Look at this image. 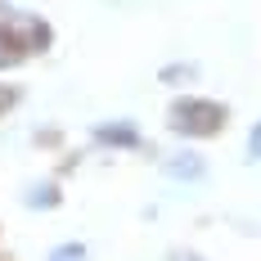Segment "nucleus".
I'll return each mask as SVG.
<instances>
[{
	"label": "nucleus",
	"mask_w": 261,
	"mask_h": 261,
	"mask_svg": "<svg viewBox=\"0 0 261 261\" xmlns=\"http://www.w3.org/2000/svg\"><path fill=\"white\" fill-rule=\"evenodd\" d=\"M225 122V108L212 99H176L171 104V130L180 135H212Z\"/></svg>",
	"instance_id": "nucleus-1"
},
{
	"label": "nucleus",
	"mask_w": 261,
	"mask_h": 261,
	"mask_svg": "<svg viewBox=\"0 0 261 261\" xmlns=\"http://www.w3.org/2000/svg\"><path fill=\"white\" fill-rule=\"evenodd\" d=\"M23 50H41L45 41H50V27L41 23V18H27V14H18V18H9V27H5Z\"/></svg>",
	"instance_id": "nucleus-2"
},
{
	"label": "nucleus",
	"mask_w": 261,
	"mask_h": 261,
	"mask_svg": "<svg viewBox=\"0 0 261 261\" xmlns=\"http://www.w3.org/2000/svg\"><path fill=\"white\" fill-rule=\"evenodd\" d=\"M95 140H104V144H122V149H130V144H140V130L130 126V122H108V126H95Z\"/></svg>",
	"instance_id": "nucleus-3"
},
{
	"label": "nucleus",
	"mask_w": 261,
	"mask_h": 261,
	"mask_svg": "<svg viewBox=\"0 0 261 261\" xmlns=\"http://www.w3.org/2000/svg\"><path fill=\"white\" fill-rule=\"evenodd\" d=\"M167 176H176V180H198V176H203V158L198 153H176L167 162Z\"/></svg>",
	"instance_id": "nucleus-4"
},
{
	"label": "nucleus",
	"mask_w": 261,
	"mask_h": 261,
	"mask_svg": "<svg viewBox=\"0 0 261 261\" xmlns=\"http://www.w3.org/2000/svg\"><path fill=\"white\" fill-rule=\"evenodd\" d=\"M23 54H27V50L14 41V36H9V32H0V68H5V63H18Z\"/></svg>",
	"instance_id": "nucleus-5"
},
{
	"label": "nucleus",
	"mask_w": 261,
	"mask_h": 261,
	"mask_svg": "<svg viewBox=\"0 0 261 261\" xmlns=\"http://www.w3.org/2000/svg\"><path fill=\"white\" fill-rule=\"evenodd\" d=\"M27 203H32V207H54V203H59V189H54V185H41V189L27 194Z\"/></svg>",
	"instance_id": "nucleus-6"
},
{
	"label": "nucleus",
	"mask_w": 261,
	"mask_h": 261,
	"mask_svg": "<svg viewBox=\"0 0 261 261\" xmlns=\"http://www.w3.org/2000/svg\"><path fill=\"white\" fill-rule=\"evenodd\" d=\"M248 149H252V158H261V122H257V130H252V140H248Z\"/></svg>",
	"instance_id": "nucleus-7"
},
{
	"label": "nucleus",
	"mask_w": 261,
	"mask_h": 261,
	"mask_svg": "<svg viewBox=\"0 0 261 261\" xmlns=\"http://www.w3.org/2000/svg\"><path fill=\"white\" fill-rule=\"evenodd\" d=\"M81 252H86L81 243H63V248H59V257H81Z\"/></svg>",
	"instance_id": "nucleus-8"
},
{
	"label": "nucleus",
	"mask_w": 261,
	"mask_h": 261,
	"mask_svg": "<svg viewBox=\"0 0 261 261\" xmlns=\"http://www.w3.org/2000/svg\"><path fill=\"white\" fill-rule=\"evenodd\" d=\"M9 99H14V95H9V90H0V108H5V104H9Z\"/></svg>",
	"instance_id": "nucleus-9"
}]
</instances>
